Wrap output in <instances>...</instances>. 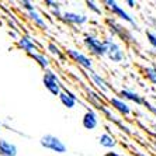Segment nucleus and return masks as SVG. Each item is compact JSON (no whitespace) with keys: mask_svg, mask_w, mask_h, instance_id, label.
I'll return each mask as SVG.
<instances>
[{"mask_svg":"<svg viewBox=\"0 0 156 156\" xmlns=\"http://www.w3.org/2000/svg\"><path fill=\"white\" fill-rule=\"evenodd\" d=\"M105 49H107V58L113 63H121L125 61V51L121 47V44L111 35H107L103 38Z\"/></svg>","mask_w":156,"mask_h":156,"instance_id":"1","label":"nucleus"},{"mask_svg":"<svg viewBox=\"0 0 156 156\" xmlns=\"http://www.w3.org/2000/svg\"><path fill=\"white\" fill-rule=\"evenodd\" d=\"M83 47L90 52L96 58H104L107 56V49H105L103 40L93 33H87L83 37Z\"/></svg>","mask_w":156,"mask_h":156,"instance_id":"2","label":"nucleus"},{"mask_svg":"<svg viewBox=\"0 0 156 156\" xmlns=\"http://www.w3.org/2000/svg\"><path fill=\"white\" fill-rule=\"evenodd\" d=\"M40 145L44 149H47L52 153H56V155H65L68 152V146L63 141H62L59 136L54 134H45L40 138Z\"/></svg>","mask_w":156,"mask_h":156,"instance_id":"3","label":"nucleus"},{"mask_svg":"<svg viewBox=\"0 0 156 156\" xmlns=\"http://www.w3.org/2000/svg\"><path fill=\"white\" fill-rule=\"evenodd\" d=\"M103 4H104V7L107 9L114 17H117L118 20H121V21H124V23H128V24L132 26L135 30H138V24L135 21V18L132 17L127 10H124V7H121L115 0H104Z\"/></svg>","mask_w":156,"mask_h":156,"instance_id":"4","label":"nucleus"},{"mask_svg":"<svg viewBox=\"0 0 156 156\" xmlns=\"http://www.w3.org/2000/svg\"><path fill=\"white\" fill-rule=\"evenodd\" d=\"M105 24L108 27V31L111 37H114V38L118 37L121 41H124V42H127V44H135V38L132 35V33L128 28L121 26L118 21H115L114 18L107 17L105 18Z\"/></svg>","mask_w":156,"mask_h":156,"instance_id":"5","label":"nucleus"},{"mask_svg":"<svg viewBox=\"0 0 156 156\" xmlns=\"http://www.w3.org/2000/svg\"><path fill=\"white\" fill-rule=\"evenodd\" d=\"M65 55H66V58L72 59L77 66H80V68L84 69L86 72L94 70V61H93L90 56H87L86 54H83L82 51H79V49H75V48H66Z\"/></svg>","mask_w":156,"mask_h":156,"instance_id":"6","label":"nucleus"},{"mask_svg":"<svg viewBox=\"0 0 156 156\" xmlns=\"http://www.w3.org/2000/svg\"><path fill=\"white\" fill-rule=\"evenodd\" d=\"M42 83H44V86H45V89H47L52 96H56V97H58L59 93L63 90V83H62L61 77H59L58 73L52 69H48L44 72Z\"/></svg>","mask_w":156,"mask_h":156,"instance_id":"7","label":"nucleus"},{"mask_svg":"<svg viewBox=\"0 0 156 156\" xmlns=\"http://www.w3.org/2000/svg\"><path fill=\"white\" fill-rule=\"evenodd\" d=\"M61 20L69 26L82 27L89 23V16L83 14V13H76V11H63Z\"/></svg>","mask_w":156,"mask_h":156,"instance_id":"8","label":"nucleus"},{"mask_svg":"<svg viewBox=\"0 0 156 156\" xmlns=\"http://www.w3.org/2000/svg\"><path fill=\"white\" fill-rule=\"evenodd\" d=\"M18 49H21L23 52H26L27 55H31V54H35V52L40 51V45L37 44L35 40H33L30 35H23L18 38V41L16 42Z\"/></svg>","mask_w":156,"mask_h":156,"instance_id":"9","label":"nucleus"},{"mask_svg":"<svg viewBox=\"0 0 156 156\" xmlns=\"http://www.w3.org/2000/svg\"><path fill=\"white\" fill-rule=\"evenodd\" d=\"M108 104H110L111 108L115 110L117 113L121 114L122 117H131L132 115V108H131V105L128 104L127 101L121 100L120 97H117V96H111V97H108Z\"/></svg>","mask_w":156,"mask_h":156,"instance_id":"10","label":"nucleus"},{"mask_svg":"<svg viewBox=\"0 0 156 156\" xmlns=\"http://www.w3.org/2000/svg\"><path fill=\"white\" fill-rule=\"evenodd\" d=\"M87 75H89L90 82L97 87L98 91H100L101 94H110V93H111V86H110L108 82H107V80H105L98 72L91 70V72H87Z\"/></svg>","mask_w":156,"mask_h":156,"instance_id":"11","label":"nucleus"},{"mask_svg":"<svg viewBox=\"0 0 156 156\" xmlns=\"http://www.w3.org/2000/svg\"><path fill=\"white\" fill-rule=\"evenodd\" d=\"M117 97H120L121 100H124V101H127V103L128 101H129V103H135L136 105H142V104H144V101H145L144 96H141L138 91L131 90V89H121V90L118 91Z\"/></svg>","mask_w":156,"mask_h":156,"instance_id":"12","label":"nucleus"},{"mask_svg":"<svg viewBox=\"0 0 156 156\" xmlns=\"http://www.w3.org/2000/svg\"><path fill=\"white\" fill-rule=\"evenodd\" d=\"M59 101H61V104L63 105V107H66V108H75L77 104V101H79V98H77V96L75 94V93H72L70 90H68V89H65L63 87V90L59 93L58 96Z\"/></svg>","mask_w":156,"mask_h":156,"instance_id":"13","label":"nucleus"},{"mask_svg":"<svg viewBox=\"0 0 156 156\" xmlns=\"http://www.w3.org/2000/svg\"><path fill=\"white\" fill-rule=\"evenodd\" d=\"M82 125L87 131H94L98 127V114L94 110H87L82 117Z\"/></svg>","mask_w":156,"mask_h":156,"instance_id":"14","label":"nucleus"},{"mask_svg":"<svg viewBox=\"0 0 156 156\" xmlns=\"http://www.w3.org/2000/svg\"><path fill=\"white\" fill-rule=\"evenodd\" d=\"M0 156H18L17 145L6 138H0Z\"/></svg>","mask_w":156,"mask_h":156,"instance_id":"15","label":"nucleus"},{"mask_svg":"<svg viewBox=\"0 0 156 156\" xmlns=\"http://www.w3.org/2000/svg\"><path fill=\"white\" fill-rule=\"evenodd\" d=\"M26 17L28 18L30 21L33 23L34 26L37 27V28H40V30H48V24L47 21H45V18H44V16L41 14L38 10L35 11H30V13H26Z\"/></svg>","mask_w":156,"mask_h":156,"instance_id":"16","label":"nucleus"},{"mask_svg":"<svg viewBox=\"0 0 156 156\" xmlns=\"http://www.w3.org/2000/svg\"><path fill=\"white\" fill-rule=\"evenodd\" d=\"M30 56L34 59V62H37V65L40 66L44 72L48 69H51V58H49L47 54L38 51V52H35V54H31Z\"/></svg>","mask_w":156,"mask_h":156,"instance_id":"17","label":"nucleus"},{"mask_svg":"<svg viewBox=\"0 0 156 156\" xmlns=\"http://www.w3.org/2000/svg\"><path fill=\"white\" fill-rule=\"evenodd\" d=\"M45 49L48 51V54L52 55L54 58H56L59 62H62V63L68 59V58H66V55H65V51H62L61 47H59V45H56L55 42H48L47 45H45Z\"/></svg>","mask_w":156,"mask_h":156,"instance_id":"18","label":"nucleus"},{"mask_svg":"<svg viewBox=\"0 0 156 156\" xmlns=\"http://www.w3.org/2000/svg\"><path fill=\"white\" fill-rule=\"evenodd\" d=\"M117 144H118L117 139L111 134H108V132H104V134H101L98 136V145L104 149H114L117 146Z\"/></svg>","mask_w":156,"mask_h":156,"instance_id":"19","label":"nucleus"},{"mask_svg":"<svg viewBox=\"0 0 156 156\" xmlns=\"http://www.w3.org/2000/svg\"><path fill=\"white\" fill-rule=\"evenodd\" d=\"M44 4H47V7H48V10L51 11V14L54 16V17H56V18H59L61 20V17H62V6H61V3L59 2H54V0H45L44 2Z\"/></svg>","mask_w":156,"mask_h":156,"instance_id":"20","label":"nucleus"},{"mask_svg":"<svg viewBox=\"0 0 156 156\" xmlns=\"http://www.w3.org/2000/svg\"><path fill=\"white\" fill-rule=\"evenodd\" d=\"M144 76L146 77L148 82H151L152 84L156 86V65L145 66V68H144Z\"/></svg>","mask_w":156,"mask_h":156,"instance_id":"21","label":"nucleus"},{"mask_svg":"<svg viewBox=\"0 0 156 156\" xmlns=\"http://www.w3.org/2000/svg\"><path fill=\"white\" fill-rule=\"evenodd\" d=\"M86 7L96 16H103V7L101 6H98L97 2L94 0H87L86 2Z\"/></svg>","mask_w":156,"mask_h":156,"instance_id":"22","label":"nucleus"},{"mask_svg":"<svg viewBox=\"0 0 156 156\" xmlns=\"http://www.w3.org/2000/svg\"><path fill=\"white\" fill-rule=\"evenodd\" d=\"M18 4H20V7H21L23 10L26 11V13H30V11L38 10L35 4H34L33 2H30V0H21V2H18Z\"/></svg>","mask_w":156,"mask_h":156,"instance_id":"23","label":"nucleus"},{"mask_svg":"<svg viewBox=\"0 0 156 156\" xmlns=\"http://www.w3.org/2000/svg\"><path fill=\"white\" fill-rule=\"evenodd\" d=\"M146 40H148L149 45H151L153 49H156V33H153V31H146Z\"/></svg>","mask_w":156,"mask_h":156,"instance_id":"24","label":"nucleus"},{"mask_svg":"<svg viewBox=\"0 0 156 156\" xmlns=\"http://www.w3.org/2000/svg\"><path fill=\"white\" fill-rule=\"evenodd\" d=\"M142 105H144V107H145L148 111H151L153 115H156V105L155 104H152V103L148 101V100L145 98V101H144V104H142Z\"/></svg>","mask_w":156,"mask_h":156,"instance_id":"25","label":"nucleus"},{"mask_svg":"<svg viewBox=\"0 0 156 156\" xmlns=\"http://www.w3.org/2000/svg\"><path fill=\"white\" fill-rule=\"evenodd\" d=\"M125 4H127L129 9H134L135 6H136V2H134V0H127V2H125Z\"/></svg>","mask_w":156,"mask_h":156,"instance_id":"26","label":"nucleus"},{"mask_svg":"<svg viewBox=\"0 0 156 156\" xmlns=\"http://www.w3.org/2000/svg\"><path fill=\"white\" fill-rule=\"evenodd\" d=\"M103 156H120L117 152H113V151H110V152H105Z\"/></svg>","mask_w":156,"mask_h":156,"instance_id":"27","label":"nucleus"},{"mask_svg":"<svg viewBox=\"0 0 156 156\" xmlns=\"http://www.w3.org/2000/svg\"><path fill=\"white\" fill-rule=\"evenodd\" d=\"M153 141L156 142V134H155V132H153Z\"/></svg>","mask_w":156,"mask_h":156,"instance_id":"28","label":"nucleus"},{"mask_svg":"<svg viewBox=\"0 0 156 156\" xmlns=\"http://www.w3.org/2000/svg\"><path fill=\"white\" fill-rule=\"evenodd\" d=\"M153 129H155V134H156V122H155V125H153Z\"/></svg>","mask_w":156,"mask_h":156,"instance_id":"29","label":"nucleus"},{"mask_svg":"<svg viewBox=\"0 0 156 156\" xmlns=\"http://www.w3.org/2000/svg\"><path fill=\"white\" fill-rule=\"evenodd\" d=\"M152 142H153V146H155V148H156V142H155V141H152Z\"/></svg>","mask_w":156,"mask_h":156,"instance_id":"30","label":"nucleus"}]
</instances>
